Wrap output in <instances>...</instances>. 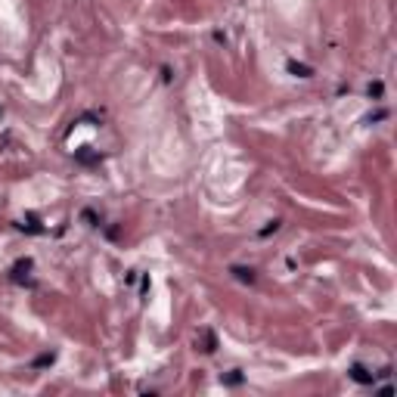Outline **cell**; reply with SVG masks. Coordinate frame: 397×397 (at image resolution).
<instances>
[{
    "instance_id": "ba28073f",
    "label": "cell",
    "mask_w": 397,
    "mask_h": 397,
    "mask_svg": "<svg viewBox=\"0 0 397 397\" xmlns=\"http://www.w3.org/2000/svg\"><path fill=\"white\" fill-rule=\"evenodd\" d=\"M366 93H370V99H382V81L370 84V87H366Z\"/></svg>"
},
{
    "instance_id": "52a82bcc",
    "label": "cell",
    "mask_w": 397,
    "mask_h": 397,
    "mask_svg": "<svg viewBox=\"0 0 397 397\" xmlns=\"http://www.w3.org/2000/svg\"><path fill=\"white\" fill-rule=\"evenodd\" d=\"M220 382H223V385H239V382H242V373H239V370H233L230 376H223Z\"/></svg>"
},
{
    "instance_id": "6da1fadb",
    "label": "cell",
    "mask_w": 397,
    "mask_h": 397,
    "mask_svg": "<svg viewBox=\"0 0 397 397\" xmlns=\"http://www.w3.org/2000/svg\"><path fill=\"white\" fill-rule=\"evenodd\" d=\"M31 267H34L31 258L16 261V264H12V270H9V279H12V282H19V286H28V289H31V286H34V279H31Z\"/></svg>"
},
{
    "instance_id": "277c9868",
    "label": "cell",
    "mask_w": 397,
    "mask_h": 397,
    "mask_svg": "<svg viewBox=\"0 0 397 397\" xmlns=\"http://www.w3.org/2000/svg\"><path fill=\"white\" fill-rule=\"evenodd\" d=\"M19 230H28V233H44V226H37V217L34 214H28L19 220Z\"/></svg>"
},
{
    "instance_id": "3957f363",
    "label": "cell",
    "mask_w": 397,
    "mask_h": 397,
    "mask_svg": "<svg viewBox=\"0 0 397 397\" xmlns=\"http://www.w3.org/2000/svg\"><path fill=\"white\" fill-rule=\"evenodd\" d=\"M75 162H81V165H99V162H103V155L90 152V146H81V149H75Z\"/></svg>"
},
{
    "instance_id": "9c48e42d",
    "label": "cell",
    "mask_w": 397,
    "mask_h": 397,
    "mask_svg": "<svg viewBox=\"0 0 397 397\" xmlns=\"http://www.w3.org/2000/svg\"><path fill=\"white\" fill-rule=\"evenodd\" d=\"M53 360H56V357H53V354H44V357H40V360H37V363H34V366H50V363H53Z\"/></svg>"
},
{
    "instance_id": "5b68a950",
    "label": "cell",
    "mask_w": 397,
    "mask_h": 397,
    "mask_svg": "<svg viewBox=\"0 0 397 397\" xmlns=\"http://www.w3.org/2000/svg\"><path fill=\"white\" fill-rule=\"evenodd\" d=\"M233 276L239 282H248V286L254 282V270H251V267H233Z\"/></svg>"
},
{
    "instance_id": "8992f818",
    "label": "cell",
    "mask_w": 397,
    "mask_h": 397,
    "mask_svg": "<svg viewBox=\"0 0 397 397\" xmlns=\"http://www.w3.org/2000/svg\"><path fill=\"white\" fill-rule=\"evenodd\" d=\"M289 72H292V75H298V78H310V75H314V68H310V65H298V62H289Z\"/></svg>"
},
{
    "instance_id": "7a4b0ae2",
    "label": "cell",
    "mask_w": 397,
    "mask_h": 397,
    "mask_svg": "<svg viewBox=\"0 0 397 397\" xmlns=\"http://www.w3.org/2000/svg\"><path fill=\"white\" fill-rule=\"evenodd\" d=\"M348 379H354L357 385H376V373H370L363 363H351L348 370Z\"/></svg>"
}]
</instances>
